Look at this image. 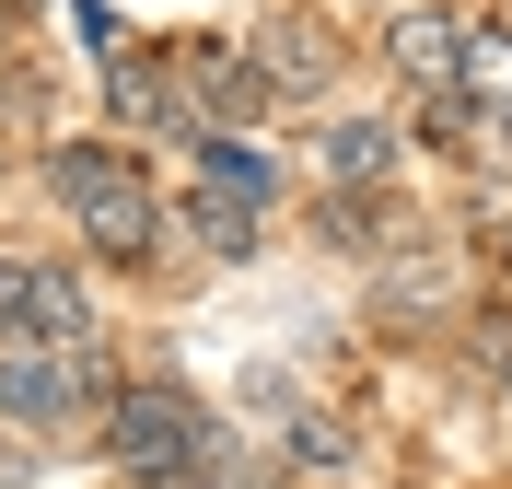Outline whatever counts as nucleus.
Masks as SVG:
<instances>
[{"label":"nucleus","instance_id":"f257e3e1","mask_svg":"<svg viewBox=\"0 0 512 489\" xmlns=\"http://www.w3.org/2000/svg\"><path fill=\"white\" fill-rule=\"evenodd\" d=\"M210 443H222V420H210L187 385H163V373H152V385H117V396H105V455H117L140 489H175L198 455H210Z\"/></svg>","mask_w":512,"mask_h":489},{"label":"nucleus","instance_id":"f03ea898","mask_svg":"<svg viewBox=\"0 0 512 489\" xmlns=\"http://www.w3.org/2000/svg\"><path fill=\"white\" fill-rule=\"evenodd\" d=\"M94 292L59 257H0V350H94Z\"/></svg>","mask_w":512,"mask_h":489},{"label":"nucleus","instance_id":"7ed1b4c3","mask_svg":"<svg viewBox=\"0 0 512 489\" xmlns=\"http://www.w3.org/2000/svg\"><path fill=\"white\" fill-rule=\"evenodd\" d=\"M245 47H256L268 105H326V94H338V70H350V47H338V24H326L315 0H280V12L245 35Z\"/></svg>","mask_w":512,"mask_h":489},{"label":"nucleus","instance_id":"20e7f679","mask_svg":"<svg viewBox=\"0 0 512 489\" xmlns=\"http://www.w3.org/2000/svg\"><path fill=\"white\" fill-rule=\"evenodd\" d=\"M163 70H175V94L210 117V129H245V117H268V82H256V47L245 35H163Z\"/></svg>","mask_w":512,"mask_h":489},{"label":"nucleus","instance_id":"39448f33","mask_svg":"<svg viewBox=\"0 0 512 489\" xmlns=\"http://www.w3.org/2000/svg\"><path fill=\"white\" fill-rule=\"evenodd\" d=\"M373 59L396 70L408 94H431V82H454V70H466V24H454L443 0H396V12H384V47H373Z\"/></svg>","mask_w":512,"mask_h":489},{"label":"nucleus","instance_id":"423d86ee","mask_svg":"<svg viewBox=\"0 0 512 489\" xmlns=\"http://www.w3.org/2000/svg\"><path fill=\"white\" fill-rule=\"evenodd\" d=\"M70 408H82L70 350H0V431H70Z\"/></svg>","mask_w":512,"mask_h":489},{"label":"nucleus","instance_id":"0eeeda50","mask_svg":"<svg viewBox=\"0 0 512 489\" xmlns=\"http://www.w3.org/2000/svg\"><path fill=\"white\" fill-rule=\"evenodd\" d=\"M70 222H82V245H94L105 268H152V257H163V233H175V210H163L152 175H140V187H105L94 210H70Z\"/></svg>","mask_w":512,"mask_h":489},{"label":"nucleus","instance_id":"6e6552de","mask_svg":"<svg viewBox=\"0 0 512 489\" xmlns=\"http://www.w3.org/2000/svg\"><path fill=\"white\" fill-rule=\"evenodd\" d=\"M396 163H408L396 117H326L315 129V187H396Z\"/></svg>","mask_w":512,"mask_h":489},{"label":"nucleus","instance_id":"1a4fd4ad","mask_svg":"<svg viewBox=\"0 0 512 489\" xmlns=\"http://www.w3.org/2000/svg\"><path fill=\"white\" fill-rule=\"evenodd\" d=\"M105 187H140V152H128V140H59V152H47V198H59V210H94Z\"/></svg>","mask_w":512,"mask_h":489},{"label":"nucleus","instance_id":"9d476101","mask_svg":"<svg viewBox=\"0 0 512 489\" xmlns=\"http://www.w3.org/2000/svg\"><path fill=\"white\" fill-rule=\"evenodd\" d=\"M384 222H396V187H315V245L326 257H384Z\"/></svg>","mask_w":512,"mask_h":489},{"label":"nucleus","instance_id":"9b49d317","mask_svg":"<svg viewBox=\"0 0 512 489\" xmlns=\"http://www.w3.org/2000/svg\"><path fill=\"white\" fill-rule=\"evenodd\" d=\"M198 187H222V198H245V210H268V198H280V163L256 152L245 129H210V140H198Z\"/></svg>","mask_w":512,"mask_h":489},{"label":"nucleus","instance_id":"f8f14e48","mask_svg":"<svg viewBox=\"0 0 512 489\" xmlns=\"http://www.w3.org/2000/svg\"><path fill=\"white\" fill-rule=\"evenodd\" d=\"M175 222L198 233V257H222V268H245V257H256V210H245V198H222V187L175 198Z\"/></svg>","mask_w":512,"mask_h":489},{"label":"nucleus","instance_id":"ddd939ff","mask_svg":"<svg viewBox=\"0 0 512 489\" xmlns=\"http://www.w3.org/2000/svg\"><path fill=\"white\" fill-rule=\"evenodd\" d=\"M478 105H512V35L501 24H466V70H454Z\"/></svg>","mask_w":512,"mask_h":489},{"label":"nucleus","instance_id":"4468645a","mask_svg":"<svg viewBox=\"0 0 512 489\" xmlns=\"http://www.w3.org/2000/svg\"><path fill=\"white\" fill-rule=\"evenodd\" d=\"M443 292H454L443 257H396L384 268V315H443Z\"/></svg>","mask_w":512,"mask_h":489},{"label":"nucleus","instance_id":"2eb2a0df","mask_svg":"<svg viewBox=\"0 0 512 489\" xmlns=\"http://www.w3.org/2000/svg\"><path fill=\"white\" fill-rule=\"evenodd\" d=\"M291 455L303 466H350V420H338V408H303V420H291Z\"/></svg>","mask_w":512,"mask_h":489},{"label":"nucleus","instance_id":"dca6fc26","mask_svg":"<svg viewBox=\"0 0 512 489\" xmlns=\"http://www.w3.org/2000/svg\"><path fill=\"white\" fill-rule=\"evenodd\" d=\"M70 24H82V47H94V59H128V47H117V12H105V0H70Z\"/></svg>","mask_w":512,"mask_h":489},{"label":"nucleus","instance_id":"f3484780","mask_svg":"<svg viewBox=\"0 0 512 489\" xmlns=\"http://www.w3.org/2000/svg\"><path fill=\"white\" fill-rule=\"evenodd\" d=\"M0 12H47V0H0Z\"/></svg>","mask_w":512,"mask_h":489},{"label":"nucleus","instance_id":"a211bd4d","mask_svg":"<svg viewBox=\"0 0 512 489\" xmlns=\"http://www.w3.org/2000/svg\"><path fill=\"white\" fill-rule=\"evenodd\" d=\"M501 408H512V361H501Z\"/></svg>","mask_w":512,"mask_h":489},{"label":"nucleus","instance_id":"6ab92c4d","mask_svg":"<svg viewBox=\"0 0 512 489\" xmlns=\"http://www.w3.org/2000/svg\"><path fill=\"white\" fill-rule=\"evenodd\" d=\"M501 303H512V292H501Z\"/></svg>","mask_w":512,"mask_h":489}]
</instances>
